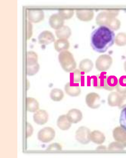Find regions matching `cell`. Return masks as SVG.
Wrapping results in <instances>:
<instances>
[{"instance_id": "1", "label": "cell", "mask_w": 126, "mask_h": 158, "mask_svg": "<svg viewBox=\"0 0 126 158\" xmlns=\"http://www.w3.org/2000/svg\"><path fill=\"white\" fill-rule=\"evenodd\" d=\"M115 33L106 26H100L91 34V46L96 52H106L115 43Z\"/></svg>"}, {"instance_id": "2", "label": "cell", "mask_w": 126, "mask_h": 158, "mask_svg": "<svg viewBox=\"0 0 126 158\" xmlns=\"http://www.w3.org/2000/svg\"><path fill=\"white\" fill-rule=\"evenodd\" d=\"M58 58L61 68L65 72L70 73L75 70L77 64L71 52L69 51L60 52Z\"/></svg>"}, {"instance_id": "3", "label": "cell", "mask_w": 126, "mask_h": 158, "mask_svg": "<svg viewBox=\"0 0 126 158\" xmlns=\"http://www.w3.org/2000/svg\"><path fill=\"white\" fill-rule=\"evenodd\" d=\"M119 10H107L99 13L96 18V23L100 26L107 25L112 19L115 18L119 14Z\"/></svg>"}, {"instance_id": "4", "label": "cell", "mask_w": 126, "mask_h": 158, "mask_svg": "<svg viewBox=\"0 0 126 158\" xmlns=\"http://www.w3.org/2000/svg\"><path fill=\"white\" fill-rule=\"evenodd\" d=\"M113 60L108 54H102L96 60L95 67L99 72H105L110 69Z\"/></svg>"}, {"instance_id": "5", "label": "cell", "mask_w": 126, "mask_h": 158, "mask_svg": "<svg viewBox=\"0 0 126 158\" xmlns=\"http://www.w3.org/2000/svg\"><path fill=\"white\" fill-rule=\"evenodd\" d=\"M90 133L89 129L84 126L80 127L76 132V140L82 144H87L90 141Z\"/></svg>"}, {"instance_id": "6", "label": "cell", "mask_w": 126, "mask_h": 158, "mask_svg": "<svg viewBox=\"0 0 126 158\" xmlns=\"http://www.w3.org/2000/svg\"><path fill=\"white\" fill-rule=\"evenodd\" d=\"M55 131L51 127H45L40 130L38 132L37 138L43 143H49L52 141L55 137Z\"/></svg>"}, {"instance_id": "7", "label": "cell", "mask_w": 126, "mask_h": 158, "mask_svg": "<svg viewBox=\"0 0 126 158\" xmlns=\"http://www.w3.org/2000/svg\"><path fill=\"white\" fill-rule=\"evenodd\" d=\"M87 106L93 109H96L100 106V97L95 92H90L87 94L85 98Z\"/></svg>"}, {"instance_id": "8", "label": "cell", "mask_w": 126, "mask_h": 158, "mask_svg": "<svg viewBox=\"0 0 126 158\" xmlns=\"http://www.w3.org/2000/svg\"><path fill=\"white\" fill-rule=\"evenodd\" d=\"M27 16L29 21L37 23L44 20V13L42 10L28 9Z\"/></svg>"}, {"instance_id": "9", "label": "cell", "mask_w": 126, "mask_h": 158, "mask_svg": "<svg viewBox=\"0 0 126 158\" xmlns=\"http://www.w3.org/2000/svg\"><path fill=\"white\" fill-rule=\"evenodd\" d=\"M113 137L116 141L126 148V131L121 127H116L112 131Z\"/></svg>"}, {"instance_id": "10", "label": "cell", "mask_w": 126, "mask_h": 158, "mask_svg": "<svg viewBox=\"0 0 126 158\" xmlns=\"http://www.w3.org/2000/svg\"><path fill=\"white\" fill-rule=\"evenodd\" d=\"M76 13L77 18L81 21L89 22L94 18V12L92 9H77Z\"/></svg>"}, {"instance_id": "11", "label": "cell", "mask_w": 126, "mask_h": 158, "mask_svg": "<svg viewBox=\"0 0 126 158\" xmlns=\"http://www.w3.org/2000/svg\"><path fill=\"white\" fill-rule=\"evenodd\" d=\"M38 42L41 45H48L55 42L54 34L49 31H44L38 37Z\"/></svg>"}, {"instance_id": "12", "label": "cell", "mask_w": 126, "mask_h": 158, "mask_svg": "<svg viewBox=\"0 0 126 158\" xmlns=\"http://www.w3.org/2000/svg\"><path fill=\"white\" fill-rule=\"evenodd\" d=\"M49 120V114L46 111L39 110L33 115V120L38 125H44L47 123Z\"/></svg>"}, {"instance_id": "13", "label": "cell", "mask_w": 126, "mask_h": 158, "mask_svg": "<svg viewBox=\"0 0 126 158\" xmlns=\"http://www.w3.org/2000/svg\"><path fill=\"white\" fill-rule=\"evenodd\" d=\"M49 24L50 27L54 30H57L64 26V20L58 13L54 14L49 17Z\"/></svg>"}, {"instance_id": "14", "label": "cell", "mask_w": 126, "mask_h": 158, "mask_svg": "<svg viewBox=\"0 0 126 158\" xmlns=\"http://www.w3.org/2000/svg\"><path fill=\"white\" fill-rule=\"evenodd\" d=\"M67 118L72 123H77L83 118V113L80 110L72 109L67 113Z\"/></svg>"}, {"instance_id": "15", "label": "cell", "mask_w": 126, "mask_h": 158, "mask_svg": "<svg viewBox=\"0 0 126 158\" xmlns=\"http://www.w3.org/2000/svg\"><path fill=\"white\" fill-rule=\"evenodd\" d=\"M64 89L66 94L72 97H78L81 94V89L80 86L70 82L67 83Z\"/></svg>"}, {"instance_id": "16", "label": "cell", "mask_w": 126, "mask_h": 158, "mask_svg": "<svg viewBox=\"0 0 126 158\" xmlns=\"http://www.w3.org/2000/svg\"><path fill=\"white\" fill-rule=\"evenodd\" d=\"M118 79L115 76H105L104 80L103 89L109 91L115 89Z\"/></svg>"}, {"instance_id": "17", "label": "cell", "mask_w": 126, "mask_h": 158, "mask_svg": "<svg viewBox=\"0 0 126 158\" xmlns=\"http://www.w3.org/2000/svg\"><path fill=\"white\" fill-rule=\"evenodd\" d=\"M90 138V141L97 144H103L106 140L104 134L99 130H94L91 132Z\"/></svg>"}, {"instance_id": "18", "label": "cell", "mask_w": 126, "mask_h": 158, "mask_svg": "<svg viewBox=\"0 0 126 158\" xmlns=\"http://www.w3.org/2000/svg\"><path fill=\"white\" fill-rule=\"evenodd\" d=\"M57 126L61 130L66 131L72 127V123L69 120L66 115L63 114L58 118Z\"/></svg>"}, {"instance_id": "19", "label": "cell", "mask_w": 126, "mask_h": 158, "mask_svg": "<svg viewBox=\"0 0 126 158\" xmlns=\"http://www.w3.org/2000/svg\"><path fill=\"white\" fill-rule=\"evenodd\" d=\"M26 108L27 111L36 112L39 110V103L33 98L28 97L26 99Z\"/></svg>"}, {"instance_id": "20", "label": "cell", "mask_w": 126, "mask_h": 158, "mask_svg": "<svg viewBox=\"0 0 126 158\" xmlns=\"http://www.w3.org/2000/svg\"><path fill=\"white\" fill-rule=\"evenodd\" d=\"M69 47L70 43L67 40L58 39L54 42V48L58 52L67 51L69 48Z\"/></svg>"}, {"instance_id": "21", "label": "cell", "mask_w": 126, "mask_h": 158, "mask_svg": "<svg viewBox=\"0 0 126 158\" xmlns=\"http://www.w3.org/2000/svg\"><path fill=\"white\" fill-rule=\"evenodd\" d=\"M55 34L58 39L67 40L72 35V30L68 26H64L59 30H56Z\"/></svg>"}, {"instance_id": "22", "label": "cell", "mask_w": 126, "mask_h": 158, "mask_svg": "<svg viewBox=\"0 0 126 158\" xmlns=\"http://www.w3.org/2000/svg\"><path fill=\"white\" fill-rule=\"evenodd\" d=\"M94 67V64L93 61L89 59H85L83 60L80 62L79 68L81 72H84L85 73H88L92 71Z\"/></svg>"}, {"instance_id": "23", "label": "cell", "mask_w": 126, "mask_h": 158, "mask_svg": "<svg viewBox=\"0 0 126 158\" xmlns=\"http://www.w3.org/2000/svg\"><path fill=\"white\" fill-rule=\"evenodd\" d=\"M38 64V56L36 52L31 51L27 52L26 67H32Z\"/></svg>"}, {"instance_id": "24", "label": "cell", "mask_w": 126, "mask_h": 158, "mask_svg": "<svg viewBox=\"0 0 126 158\" xmlns=\"http://www.w3.org/2000/svg\"><path fill=\"white\" fill-rule=\"evenodd\" d=\"M120 94L117 92H112L108 97V104L109 106H118L119 99L120 97Z\"/></svg>"}, {"instance_id": "25", "label": "cell", "mask_w": 126, "mask_h": 158, "mask_svg": "<svg viewBox=\"0 0 126 158\" xmlns=\"http://www.w3.org/2000/svg\"><path fill=\"white\" fill-rule=\"evenodd\" d=\"M50 99L55 102H60L64 97V94L61 89L54 88L50 93Z\"/></svg>"}, {"instance_id": "26", "label": "cell", "mask_w": 126, "mask_h": 158, "mask_svg": "<svg viewBox=\"0 0 126 158\" xmlns=\"http://www.w3.org/2000/svg\"><path fill=\"white\" fill-rule=\"evenodd\" d=\"M116 90L117 92L121 94H126V77H121L118 79L117 85L116 86Z\"/></svg>"}, {"instance_id": "27", "label": "cell", "mask_w": 126, "mask_h": 158, "mask_svg": "<svg viewBox=\"0 0 126 158\" xmlns=\"http://www.w3.org/2000/svg\"><path fill=\"white\" fill-rule=\"evenodd\" d=\"M105 75L104 74H98L93 77L92 79V85L94 88L98 89H103L104 80Z\"/></svg>"}, {"instance_id": "28", "label": "cell", "mask_w": 126, "mask_h": 158, "mask_svg": "<svg viewBox=\"0 0 126 158\" xmlns=\"http://www.w3.org/2000/svg\"><path fill=\"white\" fill-rule=\"evenodd\" d=\"M115 43L118 47L126 45V33L120 32L115 36Z\"/></svg>"}, {"instance_id": "29", "label": "cell", "mask_w": 126, "mask_h": 158, "mask_svg": "<svg viewBox=\"0 0 126 158\" xmlns=\"http://www.w3.org/2000/svg\"><path fill=\"white\" fill-rule=\"evenodd\" d=\"M58 14L64 20H69L74 16V11L73 9L58 10Z\"/></svg>"}, {"instance_id": "30", "label": "cell", "mask_w": 126, "mask_h": 158, "mask_svg": "<svg viewBox=\"0 0 126 158\" xmlns=\"http://www.w3.org/2000/svg\"><path fill=\"white\" fill-rule=\"evenodd\" d=\"M70 77L71 79H72L74 83H78L81 82L82 79L81 71H80L78 69L74 70L73 72H72Z\"/></svg>"}, {"instance_id": "31", "label": "cell", "mask_w": 126, "mask_h": 158, "mask_svg": "<svg viewBox=\"0 0 126 158\" xmlns=\"http://www.w3.org/2000/svg\"><path fill=\"white\" fill-rule=\"evenodd\" d=\"M107 26H108L109 28L112 29L113 31L118 30L121 26V22L120 20H118V19L113 18L109 22Z\"/></svg>"}, {"instance_id": "32", "label": "cell", "mask_w": 126, "mask_h": 158, "mask_svg": "<svg viewBox=\"0 0 126 158\" xmlns=\"http://www.w3.org/2000/svg\"><path fill=\"white\" fill-rule=\"evenodd\" d=\"M40 68V64L38 63L32 67H26V74L28 76H35L38 72Z\"/></svg>"}, {"instance_id": "33", "label": "cell", "mask_w": 126, "mask_h": 158, "mask_svg": "<svg viewBox=\"0 0 126 158\" xmlns=\"http://www.w3.org/2000/svg\"><path fill=\"white\" fill-rule=\"evenodd\" d=\"M119 123L121 127L126 131V107L123 108L121 111Z\"/></svg>"}, {"instance_id": "34", "label": "cell", "mask_w": 126, "mask_h": 158, "mask_svg": "<svg viewBox=\"0 0 126 158\" xmlns=\"http://www.w3.org/2000/svg\"><path fill=\"white\" fill-rule=\"evenodd\" d=\"M26 36H27V39L29 40L31 39L33 34V27L31 22L29 21V20H27L26 21Z\"/></svg>"}, {"instance_id": "35", "label": "cell", "mask_w": 126, "mask_h": 158, "mask_svg": "<svg viewBox=\"0 0 126 158\" xmlns=\"http://www.w3.org/2000/svg\"><path fill=\"white\" fill-rule=\"evenodd\" d=\"M124 147L119 142H117V141L112 142L108 146V149H110V150H113V149L121 150V149H124Z\"/></svg>"}, {"instance_id": "36", "label": "cell", "mask_w": 126, "mask_h": 158, "mask_svg": "<svg viewBox=\"0 0 126 158\" xmlns=\"http://www.w3.org/2000/svg\"><path fill=\"white\" fill-rule=\"evenodd\" d=\"M118 107L120 109L126 107V94L120 95Z\"/></svg>"}, {"instance_id": "37", "label": "cell", "mask_w": 126, "mask_h": 158, "mask_svg": "<svg viewBox=\"0 0 126 158\" xmlns=\"http://www.w3.org/2000/svg\"><path fill=\"white\" fill-rule=\"evenodd\" d=\"M33 128L32 126L30 123H29L28 122L26 123V138H29V137H31V135H32L33 133Z\"/></svg>"}, {"instance_id": "38", "label": "cell", "mask_w": 126, "mask_h": 158, "mask_svg": "<svg viewBox=\"0 0 126 158\" xmlns=\"http://www.w3.org/2000/svg\"><path fill=\"white\" fill-rule=\"evenodd\" d=\"M61 146L60 144L54 143L49 146L47 150H61Z\"/></svg>"}, {"instance_id": "39", "label": "cell", "mask_w": 126, "mask_h": 158, "mask_svg": "<svg viewBox=\"0 0 126 158\" xmlns=\"http://www.w3.org/2000/svg\"><path fill=\"white\" fill-rule=\"evenodd\" d=\"M106 149V147H105V146H99V147H98L97 148V149Z\"/></svg>"}, {"instance_id": "40", "label": "cell", "mask_w": 126, "mask_h": 158, "mask_svg": "<svg viewBox=\"0 0 126 158\" xmlns=\"http://www.w3.org/2000/svg\"><path fill=\"white\" fill-rule=\"evenodd\" d=\"M124 69L125 72H126V61H125L124 63Z\"/></svg>"}]
</instances>
